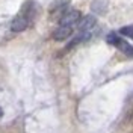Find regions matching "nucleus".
I'll return each mask as SVG.
<instances>
[{"instance_id":"f257e3e1","label":"nucleus","mask_w":133,"mask_h":133,"mask_svg":"<svg viewBox=\"0 0 133 133\" xmlns=\"http://www.w3.org/2000/svg\"><path fill=\"white\" fill-rule=\"evenodd\" d=\"M29 21H30V17L27 15L26 12L23 14H20V15H17L14 20H12V23H11V29H12V32H23L27 29V26H29Z\"/></svg>"},{"instance_id":"f03ea898","label":"nucleus","mask_w":133,"mask_h":133,"mask_svg":"<svg viewBox=\"0 0 133 133\" xmlns=\"http://www.w3.org/2000/svg\"><path fill=\"white\" fill-rule=\"evenodd\" d=\"M80 17L82 15L77 9H70L61 17L59 23H61V26H74L77 21H80Z\"/></svg>"},{"instance_id":"7ed1b4c3","label":"nucleus","mask_w":133,"mask_h":133,"mask_svg":"<svg viewBox=\"0 0 133 133\" xmlns=\"http://www.w3.org/2000/svg\"><path fill=\"white\" fill-rule=\"evenodd\" d=\"M71 33H73V26H59L53 32V38L56 41H64V39L71 36Z\"/></svg>"},{"instance_id":"20e7f679","label":"nucleus","mask_w":133,"mask_h":133,"mask_svg":"<svg viewBox=\"0 0 133 133\" xmlns=\"http://www.w3.org/2000/svg\"><path fill=\"white\" fill-rule=\"evenodd\" d=\"M95 17L94 15H86V17H83L82 20L79 21V30L80 32H89L92 27L95 26Z\"/></svg>"},{"instance_id":"39448f33","label":"nucleus","mask_w":133,"mask_h":133,"mask_svg":"<svg viewBox=\"0 0 133 133\" xmlns=\"http://www.w3.org/2000/svg\"><path fill=\"white\" fill-rule=\"evenodd\" d=\"M106 8H108V0H94L91 5V9L98 14H104Z\"/></svg>"},{"instance_id":"423d86ee","label":"nucleus","mask_w":133,"mask_h":133,"mask_svg":"<svg viewBox=\"0 0 133 133\" xmlns=\"http://www.w3.org/2000/svg\"><path fill=\"white\" fill-rule=\"evenodd\" d=\"M116 47H118V49H121L125 55H129V56H132V55H133V49L124 41V39H121V38H119V41H118V44H116Z\"/></svg>"},{"instance_id":"0eeeda50","label":"nucleus","mask_w":133,"mask_h":133,"mask_svg":"<svg viewBox=\"0 0 133 133\" xmlns=\"http://www.w3.org/2000/svg\"><path fill=\"white\" fill-rule=\"evenodd\" d=\"M119 33L123 35V36H127V38H132L133 39V24L130 26H124V27H121V30Z\"/></svg>"}]
</instances>
